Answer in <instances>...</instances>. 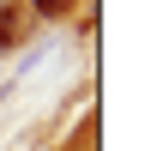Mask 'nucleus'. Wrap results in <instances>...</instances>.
Listing matches in <instances>:
<instances>
[{"mask_svg":"<svg viewBox=\"0 0 151 151\" xmlns=\"http://www.w3.org/2000/svg\"><path fill=\"white\" fill-rule=\"evenodd\" d=\"M6 48H18V12L0 6V55H6Z\"/></svg>","mask_w":151,"mask_h":151,"instance_id":"nucleus-1","label":"nucleus"},{"mask_svg":"<svg viewBox=\"0 0 151 151\" xmlns=\"http://www.w3.org/2000/svg\"><path fill=\"white\" fill-rule=\"evenodd\" d=\"M30 12H36V18H67L73 0H30Z\"/></svg>","mask_w":151,"mask_h":151,"instance_id":"nucleus-2","label":"nucleus"}]
</instances>
